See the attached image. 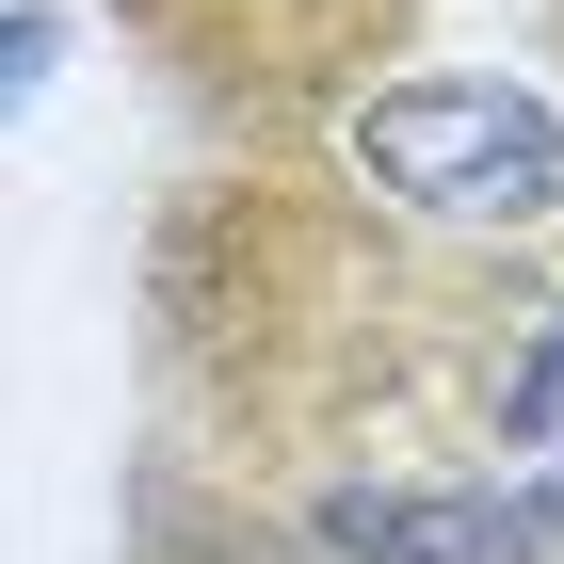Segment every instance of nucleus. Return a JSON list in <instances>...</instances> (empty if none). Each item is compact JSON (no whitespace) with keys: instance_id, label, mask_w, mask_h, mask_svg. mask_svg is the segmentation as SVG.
I'll return each mask as SVG.
<instances>
[{"instance_id":"f257e3e1","label":"nucleus","mask_w":564,"mask_h":564,"mask_svg":"<svg viewBox=\"0 0 564 564\" xmlns=\"http://www.w3.org/2000/svg\"><path fill=\"white\" fill-rule=\"evenodd\" d=\"M113 17L194 113H323L388 82L420 33V0H113Z\"/></svg>"},{"instance_id":"f03ea898","label":"nucleus","mask_w":564,"mask_h":564,"mask_svg":"<svg viewBox=\"0 0 564 564\" xmlns=\"http://www.w3.org/2000/svg\"><path fill=\"white\" fill-rule=\"evenodd\" d=\"M549 33H564V0H549Z\"/></svg>"}]
</instances>
